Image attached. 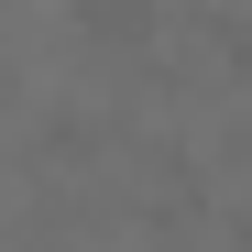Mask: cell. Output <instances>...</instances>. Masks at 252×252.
<instances>
[{"mask_svg":"<svg viewBox=\"0 0 252 252\" xmlns=\"http://www.w3.org/2000/svg\"><path fill=\"white\" fill-rule=\"evenodd\" d=\"M154 0H77V33H88V44H110V55H143L154 44Z\"/></svg>","mask_w":252,"mask_h":252,"instance_id":"1","label":"cell"}]
</instances>
